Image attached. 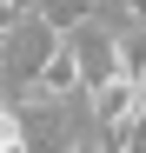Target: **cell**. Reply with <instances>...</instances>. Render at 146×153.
Instances as JSON below:
<instances>
[{"label": "cell", "instance_id": "7a4b0ae2", "mask_svg": "<svg viewBox=\"0 0 146 153\" xmlns=\"http://www.w3.org/2000/svg\"><path fill=\"white\" fill-rule=\"evenodd\" d=\"M119 80H146V27H119Z\"/></svg>", "mask_w": 146, "mask_h": 153}, {"label": "cell", "instance_id": "3957f363", "mask_svg": "<svg viewBox=\"0 0 146 153\" xmlns=\"http://www.w3.org/2000/svg\"><path fill=\"white\" fill-rule=\"evenodd\" d=\"M106 7H119V13H126L119 27H146V0H106Z\"/></svg>", "mask_w": 146, "mask_h": 153}, {"label": "cell", "instance_id": "6da1fadb", "mask_svg": "<svg viewBox=\"0 0 146 153\" xmlns=\"http://www.w3.org/2000/svg\"><path fill=\"white\" fill-rule=\"evenodd\" d=\"M53 53H60V33L46 27L40 13H20V27L0 40V87H7V93H27Z\"/></svg>", "mask_w": 146, "mask_h": 153}]
</instances>
